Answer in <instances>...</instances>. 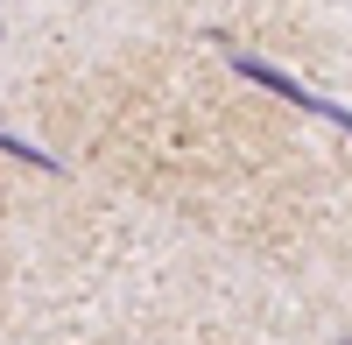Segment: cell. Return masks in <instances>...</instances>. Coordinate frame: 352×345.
<instances>
[{
	"label": "cell",
	"instance_id": "cell-1",
	"mask_svg": "<svg viewBox=\"0 0 352 345\" xmlns=\"http://www.w3.org/2000/svg\"><path fill=\"white\" fill-rule=\"evenodd\" d=\"M226 64L240 71L247 85H261V92H275V99H289V106H310V85H296L282 64H261V56H247V49H226Z\"/></svg>",
	"mask_w": 352,
	"mask_h": 345
},
{
	"label": "cell",
	"instance_id": "cell-2",
	"mask_svg": "<svg viewBox=\"0 0 352 345\" xmlns=\"http://www.w3.org/2000/svg\"><path fill=\"white\" fill-rule=\"evenodd\" d=\"M0 155H14V162H28V169H43V177H64V162H56L50 148H36V141H21V134H8V127H0Z\"/></svg>",
	"mask_w": 352,
	"mask_h": 345
},
{
	"label": "cell",
	"instance_id": "cell-3",
	"mask_svg": "<svg viewBox=\"0 0 352 345\" xmlns=\"http://www.w3.org/2000/svg\"><path fill=\"white\" fill-rule=\"evenodd\" d=\"M303 113H317V120H331L338 134H352V106H338V99H324V92H310V106Z\"/></svg>",
	"mask_w": 352,
	"mask_h": 345
},
{
	"label": "cell",
	"instance_id": "cell-4",
	"mask_svg": "<svg viewBox=\"0 0 352 345\" xmlns=\"http://www.w3.org/2000/svg\"><path fill=\"white\" fill-rule=\"evenodd\" d=\"M345 345H352V338H345Z\"/></svg>",
	"mask_w": 352,
	"mask_h": 345
}]
</instances>
